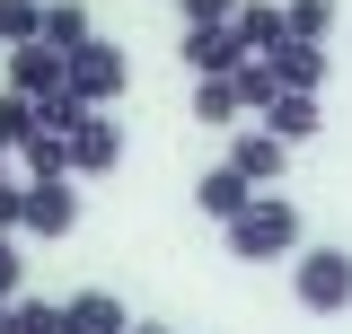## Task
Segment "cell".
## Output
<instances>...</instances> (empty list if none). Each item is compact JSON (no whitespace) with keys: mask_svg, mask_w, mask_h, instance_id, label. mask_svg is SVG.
Here are the masks:
<instances>
[{"mask_svg":"<svg viewBox=\"0 0 352 334\" xmlns=\"http://www.w3.org/2000/svg\"><path fill=\"white\" fill-rule=\"evenodd\" d=\"M264 71H273V88H300V97H326V71H335V62H326V44H273V53H264Z\"/></svg>","mask_w":352,"mask_h":334,"instance_id":"cell-9","label":"cell"},{"mask_svg":"<svg viewBox=\"0 0 352 334\" xmlns=\"http://www.w3.org/2000/svg\"><path fill=\"white\" fill-rule=\"evenodd\" d=\"M62 334H132V308L106 291V282H88V291L62 299Z\"/></svg>","mask_w":352,"mask_h":334,"instance_id":"cell-8","label":"cell"},{"mask_svg":"<svg viewBox=\"0 0 352 334\" xmlns=\"http://www.w3.org/2000/svg\"><path fill=\"white\" fill-rule=\"evenodd\" d=\"M176 62H185V80H220V71L247 62V44L229 27H176Z\"/></svg>","mask_w":352,"mask_h":334,"instance_id":"cell-7","label":"cell"},{"mask_svg":"<svg viewBox=\"0 0 352 334\" xmlns=\"http://www.w3.org/2000/svg\"><path fill=\"white\" fill-rule=\"evenodd\" d=\"M291 299L308 317H344L352 308V247H300L291 255Z\"/></svg>","mask_w":352,"mask_h":334,"instance_id":"cell-2","label":"cell"},{"mask_svg":"<svg viewBox=\"0 0 352 334\" xmlns=\"http://www.w3.org/2000/svg\"><path fill=\"white\" fill-rule=\"evenodd\" d=\"M185 203H194V211H203V220H212V229H220V220H238V211L256 203V185H247V176H238V167H203V176H194V194H185Z\"/></svg>","mask_w":352,"mask_h":334,"instance_id":"cell-12","label":"cell"},{"mask_svg":"<svg viewBox=\"0 0 352 334\" xmlns=\"http://www.w3.org/2000/svg\"><path fill=\"white\" fill-rule=\"evenodd\" d=\"M71 229H80V185L71 176L18 185V238H71Z\"/></svg>","mask_w":352,"mask_h":334,"instance_id":"cell-4","label":"cell"},{"mask_svg":"<svg viewBox=\"0 0 352 334\" xmlns=\"http://www.w3.org/2000/svg\"><path fill=\"white\" fill-rule=\"evenodd\" d=\"M27 291V255H18V238H0V308Z\"/></svg>","mask_w":352,"mask_h":334,"instance_id":"cell-22","label":"cell"},{"mask_svg":"<svg viewBox=\"0 0 352 334\" xmlns=\"http://www.w3.org/2000/svg\"><path fill=\"white\" fill-rule=\"evenodd\" d=\"M335 18H344L335 0H282V27H291L300 44H326V36H335Z\"/></svg>","mask_w":352,"mask_h":334,"instance_id":"cell-17","label":"cell"},{"mask_svg":"<svg viewBox=\"0 0 352 334\" xmlns=\"http://www.w3.org/2000/svg\"><path fill=\"white\" fill-rule=\"evenodd\" d=\"M132 334H168V326H150V317H132Z\"/></svg>","mask_w":352,"mask_h":334,"instance_id":"cell-24","label":"cell"},{"mask_svg":"<svg viewBox=\"0 0 352 334\" xmlns=\"http://www.w3.org/2000/svg\"><path fill=\"white\" fill-rule=\"evenodd\" d=\"M256 124L273 132V141H282V150H300V141H317V124H326V97H300V88H282V97H273V106H264Z\"/></svg>","mask_w":352,"mask_h":334,"instance_id":"cell-11","label":"cell"},{"mask_svg":"<svg viewBox=\"0 0 352 334\" xmlns=\"http://www.w3.org/2000/svg\"><path fill=\"white\" fill-rule=\"evenodd\" d=\"M27 132H36V106H27L18 88H0V150H18Z\"/></svg>","mask_w":352,"mask_h":334,"instance_id":"cell-20","label":"cell"},{"mask_svg":"<svg viewBox=\"0 0 352 334\" xmlns=\"http://www.w3.org/2000/svg\"><path fill=\"white\" fill-rule=\"evenodd\" d=\"M0 334H62V299H9V308H0Z\"/></svg>","mask_w":352,"mask_h":334,"instance_id":"cell-16","label":"cell"},{"mask_svg":"<svg viewBox=\"0 0 352 334\" xmlns=\"http://www.w3.org/2000/svg\"><path fill=\"white\" fill-rule=\"evenodd\" d=\"M62 159H71V176H115V167H124V124H115V106H88L80 124L62 132Z\"/></svg>","mask_w":352,"mask_h":334,"instance_id":"cell-5","label":"cell"},{"mask_svg":"<svg viewBox=\"0 0 352 334\" xmlns=\"http://www.w3.org/2000/svg\"><path fill=\"white\" fill-rule=\"evenodd\" d=\"M0 176H9V150H0Z\"/></svg>","mask_w":352,"mask_h":334,"instance_id":"cell-25","label":"cell"},{"mask_svg":"<svg viewBox=\"0 0 352 334\" xmlns=\"http://www.w3.org/2000/svg\"><path fill=\"white\" fill-rule=\"evenodd\" d=\"M62 88H71L80 106H115V97L132 88V53L115 36H88L80 53H62Z\"/></svg>","mask_w":352,"mask_h":334,"instance_id":"cell-3","label":"cell"},{"mask_svg":"<svg viewBox=\"0 0 352 334\" xmlns=\"http://www.w3.org/2000/svg\"><path fill=\"white\" fill-rule=\"evenodd\" d=\"M176 18H185V27H229L238 0H176Z\"/></svg>","mask_w":352,"mask_h":334,"instance_id":"cell-21","label":"cell"},{"mask_svg":"<svg viewBox=\"0 0 352 334\" xmlns=\"http://www.w3.org/2000/svg\"><path fill=\"white\" fill-rule=\"evenodd\" d=\"M0 238H18V185L0 176Z\"/></svg>","mask_w":352,"mask_h":334,"instance_id":"cell-23","label":"cell"},{"mask_svg":"<svg viewBox=\"0 0 352 334\" xmlns=\"http://www.w3.org/2000/svg\"><path fill=\"white\" fill-rule=\"evenodd\" d=\"M300 247H308V220H300V203H282V194H256L238 220H220V255H229V264H291Z\"/></svg>","mask_w":352,"mask_h":334,"instance_id":"cell-1","label":"cell"},{"mask_svg":"<svg viewBox=\"0 0 352 334\" xmlns=\"http://www.w3.org/2000/svg\"><path fill=\"white\" fill-rule=\"evenodd\" d=\"M36 27H44V0H0V53L9 44H36Z\"/></svg>","mask_w":352,"mask_h":334,"instance_id":"cell-19","label":"cell"},{"mask_svg":"<svg viewBox=\"0 0 352 334\" xmlns=\"http://www.w3.org/2000/svg\"><path fill=\"white\" fill-rule=\"evenodd\" d=\"M18 159H27V185H36V176H71V159H62V132H27V141H18Z\"/></svg>","mask_w":352,"mask_h":334,"instance_id":"cell-18","label":"cell"},{"mask_svg":"<svg viewBox=\"0 0 352 334\" xmlns=\"http://www.w3.org/2000/svg\"><path fill=\"white\" fill-rule=\"evenodd\" d=\"M220 167H238L256 194H273V185L291 176V150H282V141H273L264 124H238V132H229V159H220Z\"/></svg>","mask_w":352,"mask_h":334,"instance_id":"cell-6","label":"cell"},{"mask_svg":"<svg viewBox=\"0 0 352 334\" xmlns=\"http://www.w3.org/2000/svg\"><path fill=\"white\" fill-rule=\"evenodd\" d=\"M185 115H194L203 132L247 124V106H238V80H229V71H220V80H194V88H185Z\"/></svg>","mask_w":352,"mask_h":334,"instance_id":"cell-14","label":"cell"},{"mask_svg":"<svg viewBox=\"0 0 352 334\" xmlns=\"http://www.w3.org/2000/svg\"><path fill=\"white\" fill-rule=\"evenodd\" d=\"M229 36L247 44V62H264L273 44H291V27H282V0H238V18H229Z\"/></svg>","mask_w":352,"mask_h":334,"instance_id":"cell-13","label":"cell"},{"mask_svg":"<svg viewBox=\"0 0 352 334\" xmlns=\"http://www.w3.org/2000/svg\"><path fill=\"white\" fill-rule=\"evenodd\" d=\"M88 36H97L88 0H44V27H36V44H53V53H80Z\"/></svg>","mask_w":352,"mask_h":334,"instance_id":"cell-15","label":"cell"},{"mask_svg":"<svg viewBox=\"0 0 352 334\" xmlns=\"http://www.w3.org/2000/svg\"><path fill=\"white\" fill-rule=\"evenodd\" d=\"M0 71H9V88L36 106V97L62 88V53H53V44H9V53H0Z\"/></svg>","mask_w":352,"mask_h":334,"instance_id":"cell-10","label":"cell"}]
</instances>
